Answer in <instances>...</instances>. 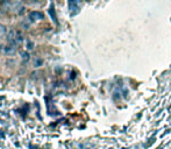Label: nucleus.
<instances>
[{
  "label": "nucleus",
  "instance_id": "obj_1",
  "mask_svg": "<svg viewBox=\"0 0 171 149\" xmlns=\"http://www.w3.org/2000/svg\"><path fill=\"white\" fill-rule=\"evenodd\" d=\"M29 19L30 20H43L44 19V14L41 13L39 11H34V12H30L29 13Z\"/></svg>",
  "mask_w": 171,
  "mask_h": 149
},
{
  "label": "nucleus",
  "instance_id": "obj_2",
  "mask_svg": "<svg viewBox=\"0 0 171 149\" xmlns=\"http://www.w3.org/2000/svg\"><path fill=\"white\" fill-rule=\"evenodd\" d=\"M14 35H15V32H14V30H10V34L7 35V41H8L10 43H14V41L16 40V37H15Z\"/></svg>",
  "mask_w": 171,
  "mask_h": 149
},
{
  "label": "nucleus",
  "instance_id": "obj_3",
  "mask_svg": "<svg viewBox=\"0 0 171 149\" xmlns=\"http://www.w3.org/2000/svg\"><path fill=\"white\" fill-rule=\"evenodd\" d=\"M6 33H7L6 27L2 25H0V39H4V37L6 36Z\"/></svg>",
  "mask_w": 171,
  "mask_h": 149
},
{
  "label": "nucleus",
  "instance_id": "obj_4",
  "mask_svg": "<svg viewBox=\"0 0 171 149\" xmlns=\"http://www.w3.org/2000/svg\"><path fill=\"white\" fill-rule=\"evenodd\" d=\"M5 51L7 53V54H13L15 51V47H13V45H8V47H6L5 48Z\"/></svg>",
  "mask_w": 171,
  "mask_h": 149
},
{
  "label": "nucleus",
  "instance_id": "obj_5",
  "mask_svg": "<svg viewBox=\"0 0 171 149\" xmlns=\"http://www.w3.org/2000/svg\"><path fill=\"white\" fill-rule=\"evenodd\" d=\"M52 8H54V7H51V8H50L51 16H52V20H55V22H56V23H57V20H56V15H55V11H54V12H52Z\"/></svg>",
  "mask_w": 171,
  "mask_h": 149
},
{
  "label": "nucleus",
  "instance_id": "obj_6",
  "mask_svg": "<svg viewBox=\"0 0 171 149\" xmlns=\"http://www.w3.org/2000/svg\"><path fill=\"white\" fill-rule=\"evenodd\" d=\"M22 58H23V60H28V58H29V55H28V53H22Z\"/></svg>",
  "mask_w": 171,
  "mask_h": 149
}]
</instances>
